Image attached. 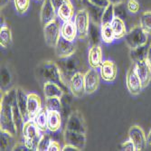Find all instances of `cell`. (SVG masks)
Instances as JSON below:
<instances>
[{
	"label": "cell",
	"mask_w": 151,
	"mask_h": 151,
	"mask_svg": "<svg viewBox=\"0 0 151 151\" xmlns=\"http://www.w3.org/2000/svg\"><path fill=\"white\" fill-rule=\"evenodd\" d=\"M16 95L17 89L15 88L4 91L1 97V103H0L1 105L0 107V128H1V130L9 132L14 136L18 135L12 111L13 100L16 97Z\"/></svg>",
	"instance_id": "cell-1"
},
{
	"label": "cell",
	"mask_w": 151,
	"mask_h": 151,
	"mask_svg": "<svg viewBox=\"0 0 151 151\" xmlns=\"http://www.w3.org/2000/svg\"><path fill=\"white\" fill-rule=\"evenodd\" d=\"M36 75L37 79L43 83L46 81L55 82L64 90L65 92L68 91V87L63 80L61 69L56 63L52 61H45L40 63L36 69Z\"/></svg>",
	"instance_id": "cell-2"
},
{
	"label": "cell",
	"mask_w": 151,
	"mask_h": 151,
	"mask_svg": "<svg viewBox=\"0 0 151 151\" xmlns=\"http://www.w3.org/2000/svg\"><path fill=\"white\" fill-rule=\"evenodd\" d=\"M41 130L35 124L34 119H27L24 122L22 128V134L24 142L30 150L37 151L38 142L40 140Z\"/></svg>",
	"instance_id": "cell-3"
},
{
	"label": "cell",
	"mask_w": 151,
	"mask_h": 151,
	"mask_svg": "<svg viewBox=\"0 0 151 151\" xmlns=\"http://www.w3.org/2000/svg\"><path fill=\"white\" fill-rule=\"evenodd\" d=\"M125 43L130 49H135L147 44V34L141 28V26H135L130 29L126 35Z\"/></svg>",
	"instance_id": "cell-4"
},
{
	"label": "cell",
	"mask_w": 151,
	"mask_h": 151,
	"mask_svg": "<svg viewBox=\"0 0 151 151\" xmlns=\"http://www.w3.org/2000/svg\"><path fill=\"white\" fill-rule=\"evenodd\" d=\"M74 24L77 28L78 36L81 39H84L88 36V31L91 24L89 13L85 8L78 10L74 16Z\"/></svg>",
	"instance_id": "cell-5"
},
{
	"label": "cell",
	"mask_w": 151,
	"mask_h": 151,
	"mask_svg": "<svg viewBox=\"0 0 151 151\" xmlns=\"http://www.w3.org/2000/svg\"><path fill=\"white\" fill-rule=\"evenodd\" d=\"M45 41L48 46L54 48L61 37V27L57 20H53L51 23L44 25Z\"/></svg>",
	"instance_id": "cell-6"
},
{
	"label": "cell",
	"mask_w": 151,
	"mask_h": 151,
	"mask_svg": "<svg viewBox=\"0 0 151 151\" xmlns=\"http://www.w3.org/2000/svg\"><path fill=\"white\" fill-rule=\"evenodd\" d=\"M63 77L67 78L70 80L71 77L77 72H79V67H80V61L75 56H70L66 58H62L59 60L58 63Z\"/></svg>",
	"instance_id": "cell-7"
},
{
	"label": "cell",
	"mask_w": 151,
	"mask_h": 151,
	"mask_svg": "<svg viewBox=\"0 0 151 151\" xmlns=\"http://www.w3.org/2000/svg\"><path fill=\"white\" fill-rule=\"evenodd\" d=\"M69 89L74 97H82L86 93L84 84V73H81L80 71L75 73L69 80Z\"/></svg>",
	"instance_id": "cell-8"
},
{
	"label": "cell",
	"mask_w": 151,
	"mask_h": 151,
	"mask_svg": "<svg viewBox=\"0 0 151 151\" xmlns=\"http://www.w3.org/2000/svg\"><path fill=\"white\" fill-rule=\"evenodd\" d=\"M63 139L65 144H69L76 147L80 150H82L86 145V136L85 133L77 132L73 130L64 129L63 132Z\"/></svg>",
	"instance_id": "cell-9"
},
{
	"label": "cell",
	"mask_w": 151,
	"mask_h": 151,
	"mask_svg": "<svg viewBox=\"0 0 151 151\" xmlns=\"http://www.w3.org/2000/svg\"><path fill=\"white\" fill-rule=\"evenodd\" d=\"M129 138L134 144L136 151L145 149L147 145V137L139 126L134 125L130 127L129 130Z\"/></svg>",
	"instance_id": "cell-10"
},
{
	"label": "cell",
	"mask_w": 151,
	"mask_h": 151,
	"mask_svg": "<svg viewBox=\"0 0 151 151\" xmlns=\"http://www.w3.org/2000/svg\"><path fill=\"white\" fill-rule=\"evenodd\" d=\"M126 85L128 88V91L132 95H138L142 91V83L141 81L139 78L138 74H137L135 71L134 64L129 68V70L127 73L126 76Z\"/></svg>",
	"instance_id": "cell-11"
},
{
	"label": "cell",
	"mask_w": 151,
	"mask_h": 151,
	"mask_svg": "<svg viewBox=\"0 0 151 151\" xmlns=\"http://www.w3.org/2000/svg\"><path fill=\"white\" fill-rule=\"evenodd\" d=\"M65 129L69 130H73L77 132L86 133L85 122L81 113L78 111H73L69 115L66 121Z\"/></svg>",
	"instance_id": "cell-12"
},
{
	"label": "cell",
	"mask_w": 151,
	"mask_h": 151,
	"mask_svg": "<svg viewBox=\"0 0 151 151\" xmlns=\"http://www.w3.org/2000/svg\"><path fill=\"white\" fill-rule=\"evenodd\" d=\"M54 48H55V54L59 59L73 56L76 52V46L73 42H70L62 36Z\"/></svg>",
	"instance_id": "cell-13"
},
{
	"label": "cell",
	"mask_w": 151,
	"mask_h": 151,
	"mask_svg": "<svg viewBox=\"0 0 151 151\" xmlns=\"http://www.w3.org/2000/svg\"><path fill=\"white\" fill-rule=\"evenodd\" d=\"M84 84L87 94H92L98 90L100 86V74L97 70L91 68L84 73Z\"/></svg>",
	"instance_id": "cell-14"
},
{
	"label": "cell",
	"mask_w": 151,
	"mask_h": 151,
	"mask_svg": "<svg viewBox=\"0 0 151 151\" xmlns=\"http://www.w3.org/2000/svg\"><path fill=\"white\" fill-rule=\"evenodd\" d=\"M118 73V68L113 61L106 60L103 61L100 67V74L103 81H113Z\"/></svg>",
	"instance_id": "cell-15"
},
{
	"label": "cell",
	"mask_w": 151,
	"mask_h": 151,
	"mask_svg": "<svg viewBox=\"0 0 151 151\" xmlns=\"http://www.w3.org/2000/svg\"><path fill=\"white\" fill-rule=\"evenodd\" d=\"M135 71L141 81L143 88L147 87L151 81V68L149 67L147 60L134 63Z\"/></svg>",
	"instance_id": "cell-16"
},
{
	"label": "cell",
	"mask_w": 151,
	"mask_h": 151,
	"mask_svg": "<svg viewBox=\"0 0 151 151\" xmlns=\"http://www.w3.org/2000/svg\"><path fill=\"white\" fill-rule=\"evenodd\" d=\"M57 17V13L55 8L53 7L51 0H44V3L41 8L40 19L43 25H45L52 21L55 20Z\"/></svg>",
	"instance_id": "cell-17"
},
{
	"label": "cell",
	"mask_w": 151,
	"mask_h": 151,
	"mask_svg": "<svg viewBox=\"0 0 151 151\" xmlns=\"http://www.w3.org/2000/svg\"><path fill=\"white\" fill-rule=\"evenodd\" d=\"M42 101L36 93L27 94V113L28 119H34L36 114L42 109Z\"/></svg>",
	"instance_id": "cell-18"
},
{
	"label": "cell",
	"mask_w": 151,
	"mask_h": 151,
	"mask_svg": "<svg viewBox=\"0 0 151 151\" xmlns=\"http://www.w3.org/2000/svg\"><path fill=\"white\" fill-rule=\"evenodd\" d=\"M81 2L84 6L83 8H85L89 13L91 21H92L93 23L101 25V17H102V14H103L104 8L91 4L90 1H88V0H82Z\"/></svg>",
	"instance_id": "cell-19"
},
{
	"label": "cell",
	"mask_w": 151,
	"mask_h": 151,
	"mask_svg": "<svg viewBox=\"0 0 151 151\" xmlns=\"http://www.w3.org/2000/svg\"><path fill=\"white\" fill-rule=\"evenodd\" d=\"M88 63L91 68L98 69L102 63V51L99 45H92L88 53Z\"/></svg>",
	"instance_id": "cell-20"
},
{
	"label": "cell",
	"mask_w": 151,
	"mask_h": 151,
	"mask_svg": "<svg viewBox=\"0 0 151 151\" xmlns=\"http://www.w3.org/2000/svg\"><path fill=\"white\" fill-rule=\"evenodd\" d=\"M61 36L70 41V42H73L75 38L78 36L77 28L74 22L67 21L63 23V24L61 25Z\"/></svg>",
	"instance_id": "cell-21"
},
{
	"label": "cell",
	"mask_w": 151,
	"mask_h": 151,
	"mask_svg": "<svg viewBox=\"0 0 151 151\" xmlns=\"http://www.w3.org/2000/svg\"><path fill=\"white\" fill-rule=\"evenodd\" d=\"M44 93L45 98L48 97H58L63 98L65 93L64 90L55 82L46 81L44 83Z\"/></svg>",
	"instance_id": "cell-22"
},
{
	"label": "cell",
	"mask_w": 151,
	"mask_h": 151,
	"mask_svg": "<svg viewBox=\"0 0 151 151\" xmlns=\"http://www.w3.org/2000/svg\"><path fill=\"white\" fill-rule=\"evenodd\" d=\"M62 112L57 111H48L47 128L51 132H56L62 126Z\"/></svg>",
	"instance_id": "cell-23"
},
{
	"label": "cell",
	"mask_w": 151,
	"mask_h": 151,
	"mask_svg": "<svg viewBox=\"0 0 151 151\" xmlns=\"http://www.w3.org/2000/svg\"><path fill=\"white\" fill-rule=\"evenodd\" d=\"M17 102L24 121L28 119L27 113V95L22 88H17Z\"/></svg>",
	"instance_id": "cell-24"
},
{
	"label": "cell",
	"mask_w": 151,
	"mask_h": 151,
	"mask_svg": "<svg viewBox=\"0 0 151 151\" xmlns=\"http://www.w3.org/2000/svg\"><path fill=\"white\" fill-rule=\"evenodd\" d=\"M56 12H57V17L63 22L72 21L74 17V7L72 2H68L62 5Z\"/></svg>",
	"instance_id": "cell-25"
},
{
	"label": "cell",
	"mask_w": 151,
	"mask_h": 151,
	"mask_svg": "<svg viewBox=\"0 0 151 151\" xmlns=\"http://www.w3.org/2000/svg\"><path fill=\"white\" fill-rule=\"evenodd\" d=\"M111 25L112 27V30H113V33L115 35V39H121L126 35L127 28H126L125 22L122 18L115 17L114 19L112 20Z\"/></svg>",
	"instance_id": "cell-26"
},
{
	"label": "cell",
	"mask_w": 151,
	"mask_h": 151,
	"mask_svg": "<svg viewBox=\"0 0 151 151\" xmlns=\"http://www.w3.org/2000/svg\"><path fill=\"white\" fill-rule=\"evenodd\" d=\"M88 37L90 39V43L92 45H100L101 40V27L99 24L93 23L91 21L89 31H88Z\"/></svg>",
	"instance_id": "cell-27"
},
{
	"label": "cell",
	"mask_w": 151,
	"mask_h": 151,
	"mask_svg": "<svg viewBox=\"0 0 151 151\" xmlns=\"http://www.w3.org/2000/svg\"><path fill=\"white\" fill-rule=\"evenodd\" d=\"M148 47L149 46L147 44V45H144L139 46L138 48L130 49L129 55H130V59L132 60V62L134 63H138V62H141V61L147 60Z\"/></svg>",
	"instance_id": "cell-28"
},
{
	"label": "cell",
	"mask_w": 151,
	"mask_h": 151,
	"mask_svg": "<svg viewBox=\"0 0 151 151\" xmlns=\"http://www.w3.org/2000/svg\"><path fill=\"white\" fill-rule=\"evenodd\" d=\"M47 120H48V111L45 106L42 108V109L36 114V116L34 118V121L39 128V129L42 132H45L47 128Z\"/></svg>",
	"instance_id": "cell-29"
},
{
	"label": "cell",
	"mask_w": 151,
	"mask_h": 151,
	"mask_svg": "<svg viewBox=\"0 0 151 151\" xmlns=\"http://www.w3.org/2000/svg\"><path fill=\"white\" fill-rule=\"evenodd\" d=\"M15 137L16 136L10 134L9 132L1 130V132H0V140H1L0 149H1V151L8 150L9 148H10V150L12 149L14 145L17 143V142H15V139H14Z\"/></svg>",
	"instance_id": "cell-30"
},
{
	"label": "cell",
	"mask_w": 151,
	"mask_h": 151,
	"mask_svg": "<svg viewBox=\"0 0 151 151\" xmlns=\"http://www.w3.org/2000/svg\"><path fill=\"white\" fill-rule=\"evenodd\" d=\"M12 43L13 38L11 29L6 25L1 26V29H0V45L2 47L7 49L11 46Z\"/></svg>",
	"instance_id": "cell-31"
},
{
	"label": "cell",
	"mask_w": 151,
	"mask_h": 151,
	"mask_svg": "<svg viewBox=\"0 0 151 151\" xmlns=\"http://www.w3.org/2000/svg\"><path fill=\"white\" fill-rule=\"evenodd\" d=\"M101 39L105 44H111L115 40V35L111 24H101Z\"/></svg>",
	"instance_id": "cell-32"
},
{
	"label": "cell",
	"mask_w": 151,
	"mask_h": 151,
	"mask_svg": "<svg viewBox=\"0 0 151 151\" xmlns=\"http://www.w3.org/2000/svg\"><path fill=\"white\" fill-rule=\"evenodd\" d=\"M47 111H57L62 112L63 103L61 98L58 97H48L45 98V105Z\"/></svg>",
	"instance_id": "cell-33"
},
{
	"label": "cell",
	"mask_w": 151,
	"mask_h": 151,
	"mask_svg": "<svg viewBox=\"0 0 151 151\" xmlns=\"http://www.w3.org/2000/svg\"><path fill=\"white\" fill-rule=\"evenodd\" d=\"M139 25L148 35H151V11L147 10L141 14L139 19Z\"/></svg>",
	"instance_id": "cell-34"
},
{
	"label": "cell",
	"mask_w": 151,
	"mask_h": 151,
	"mask_svg": "<svg viewBox=\"0 0 151 151\" xmlns=\"http://www.w3.org/2000/svg\"><path fill=\"white\" fill-rule=\"evenodd\" d=\"M114 5L109 4L108 6L104 8L102 17H101V24H111L112 20L114 19Z\"/></svg>",
	"instance_id": "cell-35"
},
{
	"label": "cell",
	"mask_w": 151,
	"mask_h": 151,
	"mask_svg": "<svg viewBox=\"0 0 151 151\" xmlns=\"http://www.w3.org/2000/svg\"><path fill=\"white\" fill-rule=\"evenodd\" d=\"M12 81V77H11V73L8 71V69L6 67H3L1 69V89L4 91H8V87L11 84Z\"/></svg>",
	"instance_id": "cell-36"
},
{
	"label": "cell",
	"mask_w": 151,
	"mask_h": 151,
	"mask_svg": "<svg viewBox=\"0 0 151 151\" xmlns=\"http://www.w3.org/2000/svg\"><path fill=\"white\" fill-rule=\"evenodd\" d=\"M51 142H52L51 136L48 133H46V131L44 132V134L41 136L40 140L38 142L37 151H47Z\"/></svg>",
	"instance_id": "cell-37"
},
{
	"label": "cell",
	"mask_w": 151,
	"mask_h": 151,
	"mask_svg": "<svg viewBox=\"0 0 151 151\" xmlns=\"http://www.w3.org/2000/svg\"><path fill=\"white\" fill-rule=\"evenodd\" d=\"M14 4L17 12L20 15L25 14L30 6V0H14Z\"/></svg>",
	"instance_id": "cell-38"
},
{
	"label": "cell",
	"mask_w": 151,
	"mask_h": 151,
	"mask_svg": "<svg viewBox=\"0 0 151 151\" xmlns=\"http://www.w3.org/2000/svg\"><path fill=\"white\" fill-rule=\"evenodd\" d=\"M126 7L130 14H137L140 9V5L138 0H128Z\"/></svg>",
	"instance_id": "cell-39"
},
{
	"label": "cell",
	"mask_w": 151,
	"mask_h": 151,
	"mask_svg": "<svg viewBox=\"0 0 151 151\" xmlns=\"http://www.w3.org/2000/svg\"><path fill=\"white\" fill-rule=\"evenodd\" d=\"M126 9H127V7L124 6V3L119 4V5H114V15H115V17H118L124 19V17H126Z\"/></svg>",
	"instance_id": "cell-40"
},
{
	"label": "cell",
	"mask_w": 151,
	"mask_h": 151,
	"mask_svg": "<svg viewBox=\"0 0 151 151\" xmlns=\"http://www.w3.org/2000/svg\"><path fill=\"white\" fill-rule=\"evenodd\" d=\"M120 150H123V151H136L135 146H134V144L132 143V141L130 139L123 142L120 145Z\"/></svg>",
	"instance_id": "cell-41"
},
{
	"label": "cell",
	"mask_w": 151,
	"mask_h": 151,
	"mask_svg": "<svg viewBox=\"0 0 151 151\" xmlns=\"http://www.w3.org/2000/svg\"><path fill=\"white\" fill-rule=\"evenodd\" d=\"M12 151H29L30 149L26 147L24 142H17L11 149Z\"/></svg>",
	"instance_id": "cell-42"
},
{
	"label": "cell",
	"mask_w": 151,
	"mask_h": 151,
	"mask_svg": "<svg viewBox=\"0 0 151 151\" xmlns=\"http://www.w3.org/2000/svg\"><path fill=\"white\" fill-rule=\"evenodd\" d=\"M88 1H90L91 4H93L95 6H98L102 8H105L106 6H108L109 4H111L109 0H88Z\"/></svg>",
	"instance_id": "cell-43"
},
{
	"label": "cell",
	"mask_w": 151,
	"mask_h": 151,
	"mask_svg": "<svg viewBox=\"0 0 151 151\" xmlns=\"http://www.w3.org/2000/svg\"><path fill=\"white\" fill-rule=\"evenodd\" d=\"M51 2H52L53 7L55 8V10L57 11L62 5H63L65 3H68V2H71V0H51Z\"/></svg>",
	"instance_id": "cell-44"
},
{
	"label": "cell",
	"mask_w": 151,
	"mask_h": 151,
	"mask_svg": "<svg viewBox=\"0 0 151 151\" xmlns=\"http://www.w3.org/2000/svg\"><path fill=\"white\" fill-rule=\"evenodd\" d=\"M62 148L63 147L57 141H52L47 151H60L62 150Z\"/></svg>",
	"instance_id": "cell-45"
},
{
	"label": "cell",
	"mask_w": 151,
	"mask_h": 151,
	"mask_svg": "<svg viewBox=\"0 0 151 151\" xmlns=\"http://www.w3.org/2000/svg\"><path fill=\"white\" fill-rule=\"evenodd\" d=\"M62 151H80V149L77 148L76 147H74V146H72V145H69V144H65V146L63 147Z\"/></svg>",
	"instance_id": "cell-46"
},
{
	"label": "cell",
	"mask_w": 151,
	"mask_h": 151,
	"mask_svg": "<svg viewBox=\"0 0 151 151\" xmlns=\"http://www.w3.org/2000/svg\"><path fill=\"white\" fill-rule=\"evenodd\" d=\"M147 62L149 67L151 68V45H149V47H148L147 55Z\"/></svg>",
	"instance_id": "cell-47"
},
{
	"label": "cell",
	"mask_w": 151,
	"mask_h": 151,
	"mask_svg": "<svg viewBox=\"0 0 151 151\" xmlns=\"http://www.w3.org/2000/svg\"><path fill=\"white\" fill-rule=\"evenodd\" d=\"M109 3L112 5H119V4H122L125 2V0H109Z\"/></svg>",
	"instance_id": "cell-48"
},
{
	"label": "cell",
	"mask_w": 151,
	"mask_h": 151,
	"mask_svg": "<svg viewBox=\"0 0 151 151\" xmlns=\"http://www.w3.org/2000/svg\"><path fill=\"white\" fill-rule=\"evenodd\" d=\"M10 1H11V0H0V5H1V8H4L6 6H7Z\"/></svg>",
	"instance_id": "cell-49"
},
{
	"label": "cell",
	"mask_w": 151,
	"mask_h": 151,
	"mask_svg": "<svg viewBox=\"0 0 151 151\" xmlns=\"http://www.w3.org/2000/svg\"><path fill=\"white\" fill-rule=\"evenodd\" d=\"M147 143L151 145V129L149 130V132H148V134L147 136Z\"/></svg>",
	"instance_id": "cell-50"
},
{
	"label": "cell",
	"mask_w": 151,
	"mask_h": 151,
	"mask_svg": "<svg viewBox=\"0 0 151 151\" xmlns=\"http://www.w3.org/2000/svg\"><path fill=\"white\" fill-rule=\"evenodd\" d=\"M78 1H79V2H81V1H82V0H78Z\"/></svg>",
	"instance_id": "cell-51"
},
{
	"label": "cell",
	"mask_w": 151,
	"mask_h": 151,
	"mask_svg": "<svg viewBox=\"0 0 151 151\" xmlns=\"http://www.w3.org/2000/svg\"><path fill=\"white\" fill-rule=\"evenodd\" d=\"M37 1H40V0H37Z\"/></svg>",
	"instance_id": "cell-52"
}]
</instances>
